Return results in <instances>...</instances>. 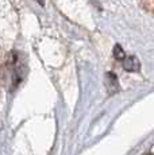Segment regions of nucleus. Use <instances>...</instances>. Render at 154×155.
I'll use <instances>...</instances> for the list:
<instances>
[{
  "label": "nucleus",
  "mask_w": 154,
  "mask_h": 155,
  "mask_svg": "<svg viewBox=\"0 0 154 155\" xmlns=\"http://www.w3.org/2000/svg\"><path fill=\"white\" fill-rule=\"evenodd\" d=\"M123 68L126 69L127 71H138L141 65H139V61L137 57L134 55H130L127 58L123 59Z\"/></svg>",
  "instance_id": "obj_1"
},
{
  "label": "nucleus",
  "mask_w": 154,
  "mask_h": 155,
  "mask_svg": "<svg viewBox=\"0 0 154 155\" xmlns=\"http://www.w3.org/2000/svg\"><path fill=\"white\" fill-rule=\"evenodd\" d=\"M114 57H115V59H118V61H123V59L126 58V54H124L123 49L120 47V45H115V47H114Z\"/></svg>",
  "instance_id": "obj_2"
},
{
  "label": "nucleus",
  "mask_w": 154,
  "mask_h": 155,
  "mask_svg": "<svg viewBox=\"0 0 154 155\" xmlns=\"http://www.w3.org/2000/svg\"><path fill=\"white\" fill-rule=\"evenodd\" d=\"M37 2H38V3H39V4H41V5H45V2H43V0H37Z\"/></svg>",
  "instance_id": "obj_3"
}]
</instances>
